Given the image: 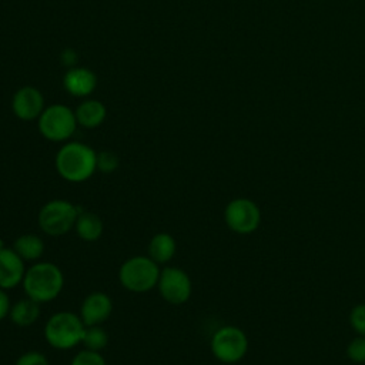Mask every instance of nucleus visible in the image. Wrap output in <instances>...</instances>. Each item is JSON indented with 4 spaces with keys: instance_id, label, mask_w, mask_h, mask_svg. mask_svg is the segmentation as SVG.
Returning a JSON list of instances; mask_svg holds the SVG:
<instances>
[{
    "instance_id": "obj_1",
    "label": "nucleus",
    "mask_w": 365,
    "mask_h": 365,
    "mask_svg": "<svg viewBox=\"0 0 365 365\" xmlns=\"http://www.w3.org/2000/svg\"><path fill=\"white\" fill-rule=\"evenodd\" d=\"M54 165L63 180L84 182L97 171V153L84 143L67 141L57 151Z\"/></svg>"
},
{
    "instance_id": "obj_2",
    "label": "nucleus",
    "mask_w": 365,
    "mask_h": 365,
    "mask_svg": "<svg viewBox=\"0 0 365 365\" xmlns=\"http://www.w3.org/2000/svg\"><path fill=\"white\" fill-rule=\"evenodd\" d=\"M26 297L38 304L56 299L64 287V275L58 265L50 261H37L26 269L23 278Z\"/></svg>"
},
{
    "instance_id": "obj_3",
    "label": "nucleus",
    "mask_w": 365,
    "mask_h": 365,
    "mask_svg": "<svg viewBox=\"0 0 365 365\" xmlns=\"http://www.w3.org/2000/svg\"><path fill=\"white\" fill-rule=\"evenodd\" d=\"M86 325L80 315L71 311H58L53 314L44 325V338L56 349L67 351L81 344Z\"/></svg>"
},
{
    "instance_id": "obj_4",
    "label": "nucleus",
    "mask_w": 365,
    "mask_h": 365,
    "mask_svg": "<svg viewBox=\"0 0 365 365\" xmlns=\"http://www.w3.org/2000/svg\"><path fill=\"white\" fill-rule=\"evenodd\" d=\"M160 271V265L148 255H134L121 264L118 281L127 291L143 294L157 287Z\"/></svg>"
},
{
    "instance_id": "obj_5",
    "label": "nucleus",
    "mask_w": 365,
    "mask_h": 365,
    "mask_svg": "<svg viewBox=\"0 0 365 365\" xmlns=\"http://www.w3.org/2000/svg\"><path fill=\"white\" fill-rule=\"evenodd\" d=\"M80 208L61 198L47 201L38 211V228L50 237H61L74 230Z\"/></svg>"
},
{
    "instance_id": "obj_6",
    "label": "nucleus",
    "mask_w": 365,
    "mask_h": 365,
    "mask_svg": "<svg viewBox=\"0 0 365 365\" xmlns=\"http://www.w3.org/2000/svg\"><path fill=\"white\" fill-rule=\"evenodd\" d=\"M74 111L60 103L47 106L37 118L40 134L53 143H64L71 138L77 128Z\"/></svg>"
},
{
    "instance_id": "obj_7",
    "label": "nucleus",
    "mask_w": 365,
    "mask_h": 365,
    "mask_svg": "<svg viewBox=\"0 0 365 365\" xmlns=\"http://www.w3.org/2000/svg\"><path fill=\"white\" fill-rule=\"evenodd\" d=\"M210 348L217 361L228 365L237 364L248 351V336L235 325H224L212 334Z\"/></svg>"
},
{
    "instance_id": "obj_8",
    "label": "nucleus",
    "mask_w": 365,
    "mask_h": 365,
    "mask_svg": "<svg viewBox=\"0 0 365 365\" xmlns=\"http://www.w3.org/2000/svg\"><path fill=\"white\" fill-rule=\"evenodd\" d=\"M261 210L250 198L238 197L231 200L224 208L225 225L235 234L247 235L258 230L261 224Z\"/></svg>"
},
{
    "instance_id": "obj_9",
    "label": "nucleus",
    "mask_w": 365,
    "mask_h": 365,
    "mask_svg": "<svg viewBox=\"0 0 365 365\" xmlns=\"http://www.w3.org/2000/svg\"><path fill=\"white\" fill-rule=\"evenodd\" d=\"M157 289L165 302L182 305L192 294V282L182 268L165 267L160 271Z\"/></svg>"
},
{
    "instance_id": "obj_10",
    "label": "nucleus",
    "mask_w": 365,
    "mask_h": 365,
    "mask_svg": "<svg viewBox=\"0 0 365 365\" xmlns=\"http://www.w3.org/2000/svg\"><path fill=\"white\" fill-rule=\"evenodd\" d=\"M44 108V96L34 86H23L13 94L11 111L21 121L37 120Z\"/></svg>"
},
{
    "instance_id": "obj_11",
    "label": "nucleus",
    "mask_w": 365,
    "mask_h": 365,
    "mask_svg": "<svg viewBox=\"0 0 365 365\" xmlns=\"http://www.w3.org/2000/svg\"><path fill=\"white\" fill-rule=\"evenodd\" d=\"M113 312V299L103 291L90 292L80 305V318L86 327L100 325L110 318Z\"/></svg>"
},
{
    "instance_id": "obj_12",
    "label": "nucleus",
    "mask_w": 365,
    "mask_h": 365,
    "mask_svg": "<svg viewBox=\"0 0 365 365\" xmlns=\"http://www.w3.org/2000/svg\"><path fill=\"white\" fill-rule=\"evenodd\" d=\"M26 261L9 247L0 250V288L11 289L23 282Z\"/></svg>"
},
{
    "instance_id": "obj_13",
    "label": "nucleus",
    "mask_w": 365,
    "mask_h": 365,
    "mask_svg": "<svg viewBox=\"0 0 365 365\" xmlns=\"http://www.w3.org/2000/svg\"><path fill=\"white\" fill-rule=\"evenodd\" d=\"M63 86L66 91L78 98L88 97L97 87V76L93 70L81 66L70 67L63 77Z\"/></svg>"
},
{
    "instance_id": "obj_14",
    "label": "nucleus",
    "mask_w": 365,
    "mask_h": 365,
    "mask_svg": "<svg viewBox=\"0 0 365 365\" xmlns=\"http://www.w3.org/2000/svg\"><path fill=\"white\" fill-rule=\"evenodd\" d=\"M74 114L78 125L84 128H97L104 123L107 117V108L100 100L87 98L77 106Z\"/></svg>"
},
{
    "instance_id": "obj_15",
    "label": "nucleus",
    "mask_w": 365,
    "mask_h": 365,
    "mask_svg": "<svg viewBox=\"0 0 365 365\" xmlns=\"http://www.w3.org/2000/svg\"><path fill=\"white\" fill-rule=\"evenodd\" d=\"M147 252L148 257L158 265L167 264L173 259V257L177 252V241L168 232H158L150 240Z\"/></svg>"
},
{
    "instance_id": "obj_16",
    "label": "nucleus",
    "mask_w": 365,
    "mask_h": 365,
    "mask_svg": "<svg viewBox=\"0 0 365 365\" xmlns=\"http://www.w3.org/2000/svg\"><path fill=\"white\" fill-rule=\"evenodd\" d=\"M103 220L96 212L80 210L74 225V231L78 235V238L87 242L97 241L103 235Z\"/></svg>"
},
{
    "instance_id": "obj_17",
    "label": "nucleus",
    "mask_w": 365,
    "mask_h": 365,
    "mask_svg": "<svg viewBox=\"0 0 365 365\" xmlns=\"http://www.w3.org/2000/svg\"><path fill=\"white\" fill-rule=\"evenodd\" d=\"M38 315L40 304L29 297L19 299L16 304H11L9 314L11 322L20 328L31 327L38 319Z\"/></svg>"
},
{
    "instance_id": "obj_18",
    "label": "nucleus",
    "mask_w": 365,
    "mask_h": 365,
    "mask_svg": "<svg viewBox=\"0 0 365 365\" xmlns=\"http://www.w3.org/2000/svg\"><path fill=\"white\" fill-rule=\"evenodd\" d=\"M11 248L26 262H37L44 254V241L36 234H21L14 240Z\"/></svg>"
},
{
    "instance_id": "obj_19",
    "label": "nucleus",
    "mask_w": 365,
    "mask_h": 365,
    "mask_svg": "<svg viewBox=\"0 0 365 365\" xmlns=\"http://www.w3.org/2000/svg\"><path fill=\"white\" fill-rule=\"evenodd\" d=\"M108 344V334L100 325H88L84 329L81 345L86 349L101 352Z\"/></svg>"
},
{
    "instance_id": "obj_20",
    "label": "nucleus",
    "mask_w": 365,
    "mask_h": 365,
    "mask_svg": "<svg viewBox=\"0 0 365 365\" xmlns=\"http://www.w3.org/2000/svg\"><path fill=\"white\" fill-rule=\"evenodd\" d=\"M346 356L354 364H365V336L358 335L348 342Z\"/></svg>"
},
{
    "instance_id": "obj_21",
    "label": "nucleus",
    "mask_w": 365,
    "mask_h": 365,
    "mask_svg": "<svg viewBox=\"0 0 365 365\" xmlns=\"http://www.w3.org/2000/svg\"><path fill=\"white\" fill-rule=\"evenodd\" d=\"M70 365H107V364L101 352L84 348L73 356Z\"/></svg>"
},
{
    "instance_id": "obj_22",
    "label": "nucleus",
    "mask_w": 365,
    "mask_h": 365,
    "mask_svg": "<svg viewBox=\"0 0 365 365\" xmlns=\"http://www.w3.org/2000/svg\"><path fill=\"white\" fill-rule=\"evenodd\" d=\"M120 158L115 153L104 150L97 153V170L101 173H113L118 168Z\"/></svg>"
},
{
    "instance_id": "obj_23",
    "label": "nucleus",
    "mask_w": 365,
    "mask_h": 365,
    "mask_svg": "<svg viewBox=\"0 0 365 365\" xmlns=\"http://www.w3.org/2000/svg\"><path fill=\"white\" fill-rule=\"evenodd\" d=\"M349 325L358 334L365 336V302L356 304L349 312Z\"/></svg>"
},
{
    "instance_id": "obj_24",
    "label": "nucleus",
    "mask_w": 365,
    "mask_h": 365,
    "mask_svg": "<svg viewBox=\"0 0 365 365\" xmlns=\"http://www.w3.org/2000/svg\"><path fill=\"white\" fill-rule=\"evenodd\" d=\"M16 365H50V362L43 352L27 351L17 358Z\"/></svg>"
},
{
    "instance_id": "obj_25",
    "label": "nucleus",
    "mask_w": 365,
    "mask_h": 365,
    "mask_svg": "<svg viewBox=\"0 0 365 365\" xmlns=\"http://www.w3.org/2000/svg\"><path fill=\"white\" fill-rule=\"evenodd\" d=\"M10 308H11L10 297L7 295L6 289L0 288V321H1V319H4L6 317H9V314H10Z\"/></svg>"
},
{
    "instance_id": "obj_26",
    "label": "nucleus",
    "mask_w": 365,
    "mask_h": 365,
    "mask_svg": "<svg viewBox=\"0 0 365 365\" xmlns=\"http://www.w3.org/2000/svg\"><path fill=\"white\" fill-rule=\"evenodd\" d=\"M76 60H77L76 53H74L71 48H66V50L61 53V61H63V64H66L68 68L76 66Z\"/></svg>"
},
{
    "instance_id": "obj_27",
    "label": "nucleus",
    "mask_w": 365,
    "mask_h": 365,
    "mask_svg": "<svg viewBox=\"0 0 365 365\" xmlns=\"http://www.w3.org/2000/svg\"><path fill=\"white\" fill-rule=\"evenodd\" d=\"M4 247H6V245H4V242H3V240H1V238H0V250H1V248H4Z\"/></svg>"
}]
</instances>
